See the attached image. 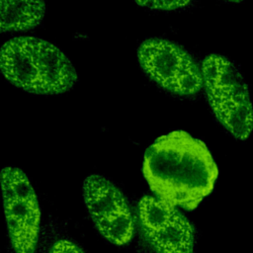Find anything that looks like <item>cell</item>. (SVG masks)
Wrapping results in <instances>:
<instances>
[{"mask_svg": "<svg viewBox=\"0 0 253 253\" xmlns=\"http://www.w3.org/2000/svg\"><path fill=\"white\" fill-rule=\"evenodd\" d=\"M1 71L13 85L36 94H59L77 81L68 57L54 44L35 37H19L1 48Z\"/></svg>", "mask_w": 253, "mask_h": 253, "instance_id": "7a4b0ae2", "label": "cell"}, {"mask_svg": "<svg viewBox=\"0 0 253 253\" xmlns=\"http://www.w3.org/2000/svg\"><path fill=\"white\" fill-rule=\"evenodd\" d=\"M202 74L215 118L234 137L246 139L253 130V107L237 67L224 56L211 54L203 61Z\"/></svg>", "mask_w": 253, "mask_h": 253, "instance_id": "3957f363", "label": "cell"}, {"mask_svg": "<svg viewBox=\"0 0 253 253\" xmlns=\"http://www.w3.org/2000/svg\"><path fill=\"white\" fill-rule=\"evenodd\" d=\"M228 1H231V2H240L242 0H228Z\"/></svg>", "mask_w": 253, "mask_h": 253, "instance_id": "8fae6325", "label": "cell"}, {"mask_svg": "<svg viewBox=\"0 0 253 253\" xmlns=\"http://www.w3.org/2000/svg\"><path fill=\"white\" fill-rule=\"evenodd\" d=\"M44 13V0H1V32L33 29Z\"/></svg>", "mask_w": 253, "mask_h": 253, "instance_id": "ba28073f", "label": "cell"}, {"mask_svg": "<svg viewBox=\"0 0 253 253\" xmlns=\"http://www.w3.org/2000/svg\"><path fill=\"white\" fill-rule=\"evenodd\" d=\"M1 188L9 237L15 253H34L41 211L26 174L12 166L1 171Z\"/></svg>", "mask_w": 253, "mask_h": 253, "instance_id": "5b68a950", "label": "cell"}, {"mask_svg": "<svg viewBox=\"0 0 253 253\" xmlns=\"http://www.w3.org/2000/svg\"><path fill=\"white\" fill-rule=\"evenodd\" d=\"M142 173L159 199L192 211L211 193L218 169L202 140L174 130L156 138L146 149Z\"/></svg>", "mask_w": 253, "mask_h": 253, "instance_id": "6da1fadb", "label": "cell"}, {"mask_svg": "<svg viewBox=\"0 0 253 253\" xmlns=\"http://www.w3.org/2000/svg\"><path fill=\"white\" fill-rule=\"evenodd\" d=\"M192 0H135L142 7L155 10H175L190 4Z\"/></svg>", "mask_w": 253, "mask_h": 253, "instance_id": "9c48e42d", "label": "cell"}, {"mask_svg": "<svg viewBox=\"0 0 253 253\" xmlns=\"http://www.w3.org/2000/svg\"><path fill=\"white\" fill-rule=\"evenodd\" d=\"M143 71L162 88L178 95H194L204 83L203 74L180 45L163 39L142 42L137 50Z\"/></svg>", "mask_w": 253, "mask_h": 253, "instance_id": "277c9868", "label": "cell"}, {"mask_svg": "<svg viewBox=\"0 0 253 253\" xmlns=\"http://www.w3.org/2000/svg\"><path fill=\"white\" fill-rule=\"evenodd\" d=\"M49 253H84V252L71 241L60 239L52 245Z\"/></svg>", "mask_w": 253, "mask_h": 253, "instance_id": "30bf717a", "label": "cell"}, {"mask_svg": "<svg viewBox=\"0 0 253 253\" xmlns=\"http://www.w3.org/2000/svg\"><path fill=\"white\" fill-rule=\"evenodd\" d=\"M142 233L156 253H193L194 230L175 206L149 196L138 204Z\"/></svg>", "mask_w": 253, "mask_h": 253, "instance_id": "52a82bcc", "label": "cell"}, {"mask_svg": "<svg viewBox=\"0 0 253 253\" xmlns=\"http://www.w3.org/2000/svg\"><path fill=\"white\" fill-rule=\"evenodd\" d=\"M83 198L98 231L110 242L125 245L133 234V218L122 192L105 177L92 174L83 182Z\"/></svg>", "mask_w": 253, "mask_h": 253, "instance_id": "8992f818", "label": "cell"}]
</instances>
